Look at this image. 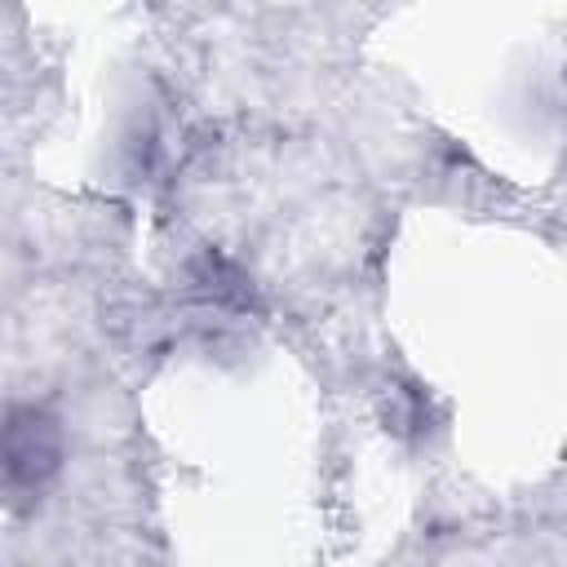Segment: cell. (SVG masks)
Masks as SVG:
<instances>
[{"instance_id":"6da1fadb","label":"cell","mask_w":567,"mask_h":567,"mask_svg":"<svg viewBox=\"0 0 567 567\" xmlns=\"http://www.w3.org/2000/svg\"><path fill=\"white\" fill-rule=\"evenodd\" d=\"M62 456V439L58 425L35 412V408H13L9 412V430H4V487L13 501L35 496L49 474L58 470Z\"/></svg>"}]
</instances>
